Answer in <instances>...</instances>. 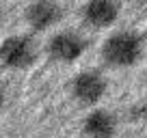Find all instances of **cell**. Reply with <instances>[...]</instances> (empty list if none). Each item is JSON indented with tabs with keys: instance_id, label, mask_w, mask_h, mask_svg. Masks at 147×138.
<instances>
[{
	"instance_id": "cell-1",
	"label": "cell",
	"mask_w": 147,
	"mask_h": 138,
	"mask_svg": "<svg viewBox=\"0 0 147 138\" xmlns=\"http://www.w3.org/2000/svg\"><path fill=\"white\" fill-rule=\"evenodd\" d=\"M143 39L132 30H119L110 35L102 46V56L110 67H132L141 58Z\"/></svg>"
},
{
	"instance_id": "cell-2",
	"label": "cell",
	"mask_w": 147,
	"mask_h": 138,
	"mask_svg": "<svg viewBox=\"0 0 147 138\" xmlns=\"http://www.w3.org/2000/svg\"><path fill=\"white\" fill-rule=\"evenodd\" d=\"M35 58V46L30 37L24 35H13L7 37L0 46V63L9 69H24Z\"/></svg>"
},
{
	"instance_id": "cell-3",
	"label": "cell",
	"mask_w": 147,
	"mask_h": 138,
	"mask_svg": "<svg viewBox=\"0 0 147 138\" xmlns=\"http://www.w3.org/2000/svg\"><path fill=\"white\" fill-rule=\"evenodd\" d=\"M84 50H87L84 37L78 35V32H71V30L54 35V37L50 39V43H48L50 56L56 58V60H61V63H74V60H78L80 56L84 54Z\"/></svg>"
},
{
	"instance_id": "cell-4",
	"label": "cell",
	"mask_w": 147,
	"mask_h": 138,
	"mask_svg": "<svg viewBox=\"0 0 147 138\" xmlns=\"http://www.w3.org/2000/svg\"><path fill=\"white\" fill-rule=\"evenodd\" d=\"M71 93L80 104L93 106L104 97L106 93V80L100 71H82L71 80Z\"/></svg>"
},
{
	"instance_id": "cell-5",
	"label": "cell",
	"mask_w": 147,
	"mask_h": 138,
	"mask_svg": "<svg viewBox=\"0 0 147 138\" xmlns=\"http://www.w3.org/2000/svg\"><path fill=\"white\" fill-rule=\"evenodd\" d=\"M82 17L93 28L113 26L119 17V5L113 0H93L82 7Z\"/></svg>"
},
{
	"instance_id": "cell-6",
	"label": "cell",
	"mask_w": 147,
	"mask_h": 138,
	"mask_svg": "<svg viewBox=\"0 0 147 138\" xmlns=\"http://www.w3.org/2000/svg\"><path fill=\"white\" fill-rule=\"evenodd\" d=\"M82 132L89 138H113L117 132V119L113 112L97 108V110L87 115V119L82 123Z\"/></svg>"
},
{
	"instance_id": "cell-7",
	"label": "cell",
	"mask_w": 147,
	"mask_h": 138,
	"mask_svg": "<svg viewBox=\"0 0 147 138\" xmlns=\"http://www.w3.org/2000/svg\"><path fill=\"white\" fill-rule=\"evenodd\" d=\"M26 22L35 30H46L63 17V9L56 2H32L26 7Z\"/></svg>"
},
{
	"instance_id": "cell-8",
	"label": "cell",
	"mask_w": 147,
	"mask_h": 138,
	"mask_svg": "<svg viewBox=\"0 0 147 138\" xmlns=\"http://www.w3.org/2000/svg\"><path fill=\"white\" fill-rule=\"evenodd\" d=\"M130 119L141 123V121H147V101H136L132 108H130Z\"/></svg>"
},
{
	"instance_id": "cell-9",
	"label": "cell",
	"mask_w": 147,
	"mask_h": 138,
	"mask_svg": "<svg viewBox=\"0 0 147 138\" xmlns=\"http://www.w3.org/2000/svg\"><path fill=\"white\" fill-rule=\"evenodd\" d=\"M2 104H5V91H2V86H0V108H2Z\"/></svg>"
}]
</instances>
